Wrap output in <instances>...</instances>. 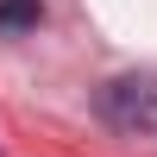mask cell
<instances>
[{"mask_svg": "<svg viewBox=\"0 0 157 157\" xmlns=\"http://www.w3.org/2000/svg\"><path fill=\"white\" fill-rule=\"evenodd\" d=\"M101 120L126 138H151L157 132V75H113L107 88L94 94Z\"/></svg>", "mask_w": 157, "mask_h": 157, "instance_id": "cell-1", "label": "cell"}, {"mask_svg": "<svg viewBox=\"0 0 157 157\" xmlns=\"http://www.w3.org/2000/svg\"><path fill=\"white\" fill-rule=\"evenodd\" d=\"M44 25V0H0V32H32Z\"/></svg>", "mask_w": 157, "mask_h": 157, "instance_id": "cell-2", "label": "cell"}]
</instances>
